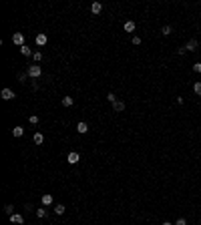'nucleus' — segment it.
Wrapping results in <instances>:
<instances>
[{"mask_svg":"<svg viewBox=\"0 0 201 225\" xmlns=\"http://www.w3.org/2000/svg\"><path fill=\"white\" fill-rule=\"evenodd\" d=\"M26 74L30 76V79H38V76L42 74V69H40L38 65H30V66L26 69Z\"/></svg>","mask_w":201,"mask_h":225,"instance_id":"1","label":"nucleus"},{"mask_svg":"<svg viewBox=\"0 0 201 225\" xmlns=\"http://www.w3.org/2000/svg\"><path fill=\"white\" fill-rule=\"evenodd\" d=\"M0 97H2V99L4 101H12V99H14V91H12V88H2V92H0Z\"/></svg>","mask_w":201,"mask_h":225,"instance_id":"2","label":"nucleus"},{"mask_svg":"<svg viewBox=\"0 0 201 225\" xmlns=\"http://www.w3.org/2000/svg\"><path fill=\"white\" fill-rule=\"evenodd\" d=\"M12 42L18 44V46H24V34L22 32H14V34H12Z\"/></svg>","mask_w":201,"mask_h":225,"instance_id":"3","label":"nucleus"},{"mask_svg":"<svg viewBox=\"0 0 201 225\" xmlns=\"http://www.w3.org/2000/svg\"><path fill=\"white\" fill-rule=\"evenodd\" d=\"M66 161H68V163H71V165H76V163H79V161H80V155H79V153H76V151H72V153H68Z\"/></svg>","mask_w":201,"mask_h":225,"instance_id":"4","label":"nucleus"},{"mask_svg":"<svg viewBox=\"0 0 201 225\" xmlns=\"http://www.w3.org/2000/svg\"><path fill=\"white\" fill-rule=\"evenodd\" d=\"M46 42H48V36H46L44 32H38V34H36V44L38 46H44Z\"/></svg>","mask_w":201,"mask_h":225,"instance_id":"5","label":"nucleus"},{"mask_svg":"<svg viewBox=\"0 0 201 225\" xmlns=\"http://www.w3.org/2000/svg\"><path fill=\"white\" fill-rule=\"evenodd\" d=\"M40 201H42V207H48V205H53V201H54V199H53V195H50V193H44Z\"/></svg>","mask_w":201,"mask_h":225,"instance_id":"6","label":"nucleus"},{"mask_svg":"<svg viewBox=\"0 0 201 225\" xmlns=\"http://www.w3.org/2000/svg\"><path fill=\"white\" fill-rule=\"evenodd\" d=\"M87 131H89V125H87V123H83V121H80V123H76V133L85 135Z\"/></svg>","mask_w":201,"mask_h":225,"instance_id":"7","label":"nucleus"},{"mask_svg":"<svg viewBox=\"0 0 201 225\" xmlns=\"http://www.w3.org/2000/svg\"><path fill=\"white\" fill-rule=\"evenodd\" d=\"M10 223H14V225H22V223H24V217H22V215H18V213H14V215L10 217Z\"/></svg>","mask_w":201,"mask_h":225,"instance_id":"8","label":"nucleus"},{"mask_svg":"<svg viewBox=\"0 0 201 225\" xmlns=\"http://www.w3.org/2000/svg\"><path fill=\"white\" fill-rule=\"evenodd\" d=\"M113 111H115V113L125 111V103H123V101H115V103H113Z\"/></svg>","mask_w":201,"mask_h":225,"instance_id":"9","label":"nucleus"},{"mask_svg":"<svg viewBox=\"0 0 201 225\" xmlns=\"http://www.w3.org/2000/svg\"><path fill=\"white\" fill-rule=\"evenodd\" d=\"M185 50H189V52H193V50H197V40L195 38H191L189 42L185 44Z\"/></svg>","mask_w":201,"mask_h":225,"instance_id":"10","label":"nucleus"},{"mask_svg":"<svg viewBox=\"0 0 201 225\" xmlns=\"http://www.w3.org/2000/svg\"><path fill=\"white\" fill-rule=\"evenodd\" d=\"M101 10H103V4L101 2H93L91 4V12H93V14H101Z\"/></svg>","mask_w":201,"mask_h":225,"instance_id":"11","label":"nucleus"},{"mask_svg":"<svg viewBox=\"0 0 201 225\" xmlns=\"http://www.w3.org/2000/svg\"><path fill=\"white\" fill-rule=\"evenodd\" d=\"M22 135H24V129H22V127H14V129H12V137L18 139V137H22Z\"/></svg>","mask_w":201,"mask_h":225,"instance_id":"12","label":"nucleus"},{"mask_svg":"<svg viewBox=\"0 0 201 225\" xmlns=\"http://www.w3.org/2000/svg\"><path fill=\"white\" fill-rule=\"evenodd\" d=\"M72 105H75L72 97H62V107H72Z\"/></svg>","mask_w":201,"mask_h":225,"instance_id":"13","label":"nucleus"},{"mask_svg":"<svg viewBox=\"0 0 201 225\" xmlns=\"http://www.w3.org/2000/svg\"><path fill=\"white\" fill-rule=\"evenodd\" d=\"M135 30V22L133 20H127L125 22V32H133Z\"/></svg>","mask_w":201,"mask_h":225,"instance_id":"14","label":"nucleus"},{"mask_svg":"<svg viewBox=\"0 0 201 225\" xmlns=\"http://www.w3.org/2000/svg\"><path fill=\"white\" fill-rule=\"evenodd\" d=\"M20 52H22V54H24V56H32V54H34V52H32V50H30V48H28V46H26V44H24V46H20Z\"/></svg>","mask_w":201,"mask_h":225,"instance_id":"15","label":"nucleus"},{"mask_svg":"<svg viewBox=\"0 0 201 225\" xmlns=\"http://www.w3.org/2000/svg\"><path fill=\"white\" fill-rule=\"evenodd\" d=\"M4 211H6L8 217H12V215H14V205H10V203H8V205L4 207Z\"/></svg>","mask_w":201,"mask_h":225,"instance_id":"16","label":"nucleus"},{"mask_svg":"<svg viewBox=\"0 0 201 225\" xmlns=\"http://www.w3.org/2000/svg\"><path fill=\"white\" fill-rule=\"evenodd\" d=\"M36 217H38V219H44V217H46V209H44V207L36 209Z\"/></svg>","mask_w":201,"mask_h":225,"instance_id":"17","label":"nucleus"},{"mask_svg":"<svg viewBox=\"0 0 201 225\" xmlns=\"http://www.w3.org/2000/svg\"><path fill=\"white\" fill-rule=\"evenodd\" d=\"M34 143H36V145H42V143H44V137H42L40 133H36L34 135Z\"/></svg>","mask_w":201,"mask_h":225,"instance_id":"18","label":"nucleus"},{"mask_svg":"<svg viewBox=\"0 0 201 225\" xmlns=\"http://www.w3.org/2000/svg\"><path fill=\"white\" fill-rule=\"evenodd\" d=\"M65 211H66V207H65V205H57V207H54V213H57V215H62Z\"/></svg>","mask_w":201,"mask_h":225,"instance_id":"19","label":"nucleus"},{"mask_svg":"<svg viewBox=\"0 0 201 225\" xmlns=\"http://www.w3.org/2000/svg\"><path fill=\"white\" fill-rule=\"evenodd\" d=\"M171 32H173V28H171V26H163V28H161V34H163V36H169Z\"/></svg>","mask_w":201,"mask_h":225,"instance_id":"20","label":"nucleus"},{"mask_svg":"<svg viewBox=\"0 0 201 225\" xmlns=\"http://www.w3.org/2000/svg\"><path fill=\"white\" fill-rule=\"evenodd\" d=\"M193 91H195V95H197V97H201V83H195L193 84Z\"/></svg>","mask_w":201,"mask_h":225,"instance_id":"21","label":"nucleus"},{"mask_svg":"<svg viewBox=\"0 0 201 225\" xmlns=\"http://www.w3.org/2000/svg\"><path fill=\"white\" fill-rule=\"evenodd\" d=\"M28 121H30V125H36V123H38V117H36V115H30V117H28Z\"/></svg>","mask_w":201,"mask_h":225,"instance_id":"22","label":"nucleus"},{"mask_svg":"<svg viewBox=\"0 0 201 225\" xmlns=\"http://www.w3.org/2000/svg\"><path fill=\"white\" fill-rule=\"evenodd\" d=\"M107 101H109V103H111V105H113V103H115V101H117V97H115V95H113V92H109V97H107Z\"/></svg>","mask_w":201,"mask_h":225,"instance_id":"23","label":"nucleus"},{"mask_svg":"<svg viewBox=\"0 0 201 225\" xmlns=\"http://www.w3.org/2000/svg\"><path fill=\"white\" fill-rule=\"evenodd\" d=\"M32 58H34L36 62H38V61H42V52H34V54H32Z\"/></svg>","mask_w":201,"mask_h":225,"instance_id":"24","label":"nucleus"},{"mask_svg":"<svg viewBox=\"0 0 201 225\" xmlns=\"http://www.w3.org/2000/svg\"><path fill=\"white\" fill-rule=\"evenodd\" d=\"M173 225H187V221H185V219H183V217H179V219H177V221H175Z\"/></svg>","mask_w":201,"mask_h":225,"instance_id":"25","label":"nucleus"},{"mask_svg":"<svg viewBox=\"0 0 201 225\" xmlns=\"http://www.w3.org/2000/svg\"><path fill=\"white\" fill-rule=\"evenodd\" d=\"M193 70H195V73H201V62H195V65H193Z\"/></svg>","mask_w":201,"mask_h":225,"instance_id":"26","label":"nucleus"},{"mask_svg":"<svg viewBox=\"0 0 201 225\" xmlns=\"http://www.w3.org/2000/svg\"><path fill=\"white\" fill-rule=\"evenodd\" d=\"M133 44H141V36H133Z\"/></svg>","mask_w":201,"mask_h":225,"instance_id":"27","label":"nucleus"},{"mask_svg":"<svg viewBox=\"0 0 201 225\" xmlns=\"http://www.w3.org/2000/svg\"><path fill=\"white\" fill-rule=\"evenodd\" d=\"M163 225H173V223H171V221H165V223H163Z\"/></svg>","mask_w":201,"mask_h":225,"instance_id":"28","label":"nucleus"}]
</instances>
